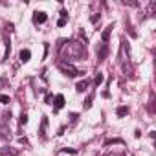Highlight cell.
<instances>
[{
    "instance_id": "obj_7",
    "label": "cell",
    "mask_w": 156,
    "mask_h": 156,
    "mask_svg": "<svg viewBox=\"0 0 156 156\" xmlns=\"http://www.w3.org/2000/svg\"><path fill=\"white\" fill-rule=\"evenodd\" d=\"M105 53H107V44H101L98 50V59H105Z\"/></svg>"
},
{
    "instance_id": "obj_9",
    "label": "cell",
    "mask_w": 156,
    "mask_h": 156,
    "mask_svg": "<svg viewBox=\"0 0 156 156\" xmlns=\"http://www.w3.org/2000/svg\"><path fill=\"white\" fill-rule=\"evenodd\" d=\"M62 105H64V98H62V96L59 94V96L55 98V107H57V108H61Z\"/></svg>"
},
{
    "instance_id": "obj_10",
    "label": "cell",
    "mask_w": 156,
    "mask_h": 156,
    "mask_svg": "<svg viewBox=\"0 0 156 156\" xmlns=\"http://www.w3.org/2000/svg\"><path fill=\"white\" fill-rule=\"evenodd\" d=\"M127 114H129V108H127V107H119V108H118V116H119V118H123V116H127Z\"/></svg>"
},
{
    "instance_id": "obj_5",
    "label": "cell",
    "mask_w": 156,
    "mask_h": 156,
    "mask_svg": "<svg viewBox=\"0 0 156 156\" xmlns=\"http://www.w3.org/2000/svg\"><path fill=\"white\" fill-rule=\"evenodd\" d=\"M110 31H112V24H110V26H107V28H105V31H103V35H101L103 44H105V42H108V39H110Z\"/></svg>"
},
{
    "instance_id": "obj_3",
    "label": "cell",
    "mask_w": 156,
    "mask_h": 156,
    "mask_svg": "<svg viewBox=\"0 0 156 156\" xmlns=\"http://www.w3.org/2000/svg\"><path fill=\"white\" fill-rule=\"evenodd\" d=\"M19 152L15 149H9V147H4L2 151H0V156H17Z\"/></svg>"
},
{
    "instance_id": "obj_2",
    "label": "cell",
    "mask_w": 156,
    "mask_h": 156,
    "mask_svg": "<svg viewBox=\"0 0 156 156\" xmlns=\"http://www.w3.org/2000/svg\"><path fill=\"white\" fill-rule=\"evenodd\" d=\"M59 68H61V72H62L64 75H68V77H77V75L83 73L81 70H77V68H75L73 64H70V62H61Z\"/></svg>"
},
{
    "instance_id": "obj_14",
    "label": "cell",
    "mask_w": 156,
    "mask_h": 156,
    "mask_svg": "<svg viewBox=\"0 0 156 156\" xmlns=\"http://www.w3.org/2000/svg\"><path fill=\"white\" fill-rule=\"evenodd\" d=\"M57 26H59V28H62V26H66V17H61V19L57 20Z\"/></svg>"
},
{
    "instance_id": "obj_8",
    "label": "cell",
    "mask_w": 156,
    "mask_h": 156,
    "mask_svg": "<svg viewBox=\"0 0 156 156\" xmlns=\"http://www.w3.org/2000/svg\"><path fill=\"white\" fill-rule=\"evenodd\" d=\"M87 87H88V83H87V81H81V83L75 85V90H77V92H83V90H87Z\"/></svg>"
},
{
    "instance_id": "obj_4",
    "label": "cell",
    "mask_w": 156,
    "mask_h": 156,
    "mask_svg": "<svg viewBox=\"0 0 156 156\" xmlns=\"http://www.w3.org/2000/svg\"><path fill=\"white\" fill-rule=\"evenodd\" d=\"M35 22H37V24L46 22V13H44V11H35Z\"/></svg>"
},
{
    "instance_id": "obj_18",
    "label": "cell",
    "mask_w": 156,
    "mask_h": 156,
    "mask_svg": "<svg viewBox=\"0 0 156 156\" xmlns=\"http://www.w3.org/2000/svg\"><path fill=\"white\" fill-rule=\"evenodd\" d=\"M107 156H118V154H107Z\"/></svg>"
},
{
    "instance_id": "obj_13",
    "label": "cell",
    "mask_w": 156,
    "mask_h": 156,
    "mask_svg": "<svg viewBox=\"0 0 156 156\" xmlns=\"http://www.w3.org/2000/svg\"><path fill=\"white\" fill-rule=\"evenodd\" d=\"M0 132H2V136H4V138H9V132H8V127H6V125H2Z\"/></svg>"
},
{
    "instance_id": "obj_11",
    "label": "cell",
    "mask_w": 156,
    "mask_h": 156,
    "mask_svg": "<svg viewBox=\"0 0 156 156\" xmlns=\"http://www.w3.org/2000/svg\"><path fill=\"white\" fill-rule=\"evenodd\" d=\"M99 20H101V17H99V13H96V15H92V17H90V22H92V24H98Z\"/></svg>"
},
{
    "instance_id": "obj_1",
    "label": "cell",
    "mask_w": 156,
    "mask_h": 156,
    "mask_svg": "<svg viewBox=\"0 0 156 156\" xmlns=\"http://www.w3.org/2000/svg\"><path fill=\"white\" fill-rule=\"evenodd\" d=\"M61 53L62 57H66V61H77L85 57V46L77 41H70L61 48Z\"/></svg>"
},
{
    "instance_id": "obj_15",
    "label": "cell",
    "mask_w": 156,
    "mask_h": 156,
    "mask_svg": "<svg viewBox=\"0 0 156 156\" xmlns=\"http://www.w3.org/2000/svg\"><path fill=\"white\" fill-rule=\"evenodd\" d=\"M90 107H92V96H88L85 101V108H90Z\"/></svg>"
},
{
    "instance_id": "obj_17",
    "label": "cell",
    "mask_w": 156,
    "mask_h": 156,
    "mask_svg": "<svg viewBox=\"0 0 156 156\" xmlns=\"http://www.w3.org/2000/svg\"><path fill=\"white\" fill-rule=\"evenodd\" d=\"M20 123H22V125H24V123H28V116H26V114H22V116H20Z\"/></svg>"
},
{
    "instance_id": "obj_12",
    "label": "cell",
    "mask_w": 156,
    "mask_h": 156,
    "mask_svg": "<svg viewBox=\"0 0 156 156\" xmlns=\"http://www.w3.org/2000/svg\"><path fill=\"white\" fill-rule=\"evenodd\" d=\"M0 103H4V105H8V103H9V96L2 94V96H0Z\"/></svg>"
},
{
    "instance_id": "obj_16",
    "label": "cell",
    "mask_w": 156,
    "mask_h": 156,
    "mask_svg": "<svg viewBox=\"0 0 156 156\" xmlns=\"http://www.w3.org/2000/svg\"><path fill=\"white\" fill-rule=\"evenodd\" d=\"M103 83V73H98V77H96V85H101Z\"/></svg>"
},
{
    "instance_id": "obj_6",
    "label": "cell",
    "mask_w": 156,
    "mask_h": 156,
    "mask_svg": "<svg viewBox=\"0 0 156 156\" xmlns=\"http://www.w3.org/2000/svg\"><path fill=\"white\" fill-rule=\"evenodd\" d=\"M19 57H20L22 62H28L30 57H31V51H30V50H20V55H19Z\"/></svg>"
}]
</instances>
